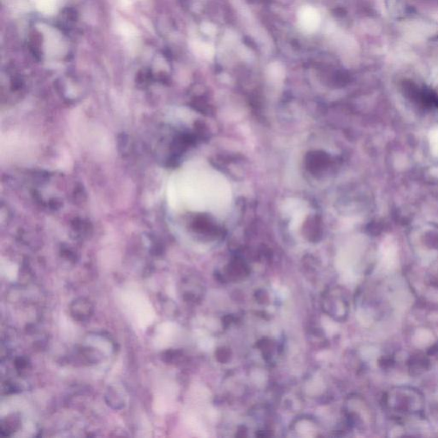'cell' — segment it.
I'll use <instances>...</instances> for the list:
<instances>
[{"mask_svg": "<svg viewBox=\"0 0 438 438\" xmlns=\"http://www.w3.org/2000/svg\"><path fill=\"white\" fill-rule=\"evenodd\" d=\"M298 20L302 29L307 33H313L320 25V13L312 6H303L298 13Z\"/></svg>", "mask_w": 438, "mask_h": 438, "instance_id": "cell-1", "label": "cell"}, {"mask_svg": "<svg viewBox=\"0 0 438 438\" xmlns=\"http://www.w3.org/2000/svg\"><path fill=\"white\" fill-rule=\"evenodd\" d=\"M70 314L75 320L84 322L93 316V306L88 300L79 298L70 305Z\"/></svg>", "mask_w": 438, "mask_h": 438, "instance_id": "cell-2", "label": "cell"}, {"mask_svg": "<svg viewBox=\"0 0 438 438\" xmlns=\"http://www.w3.org/2000/svg\"><path fill=\"white\" fill-rule=\"evenodd\" d=\"M20 425V419L16 415H12L1 422V433L5 436L11 435V433L17 430Z\"/></svg>", "mask_w": 438, "mask_h": 438, "instance_id": "cell-3", "label": "cell"}, {"mask_svg": "<svg viewBox=\"0 0 438 438\" xmlns=\"http://www.w3.org/2000/svg\"><path fill=\"white\" fill-rule=\"evenodd\" d=\"M106 401L114 409H121L124 406V400L116 389H110L106 394Z\"/></svg>", "mask_w": 438, "mask_h": 438, "instance_id": "cell-4", "label": "cell"}]
</instances>
